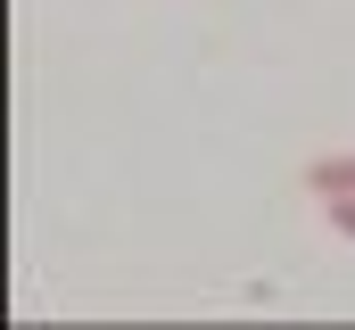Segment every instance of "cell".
<instances>
[{"mask_svg":"<svg viewBox=\"0 0 355 330\" xmlns=\"http://www.w3.org/2000/svg\"><path fill=\"white\" fill-rule=\"evenodd\" d=\"M306 190H314V198H347L355 190V157H314L306 165Z\"/></svg>","mask_w":355,"mask_h":330,"instance_id":"6da1fadb","label":"cell"},{"mask_svg":"<svg viewBox=\"0 0 355 330\" xmlns=\"http://www.w3.org/2000/svg\"><path fill=\"white\" fill-rule=\"evenodd\" d=\"M322 207H331V232H339V240H355V190H347V198H322Z\"/></svg>","mask_w":355,"mask_h":330,"instance_id":"7a4b0ae2","label":"cell"}]
</instances>
